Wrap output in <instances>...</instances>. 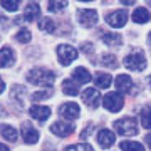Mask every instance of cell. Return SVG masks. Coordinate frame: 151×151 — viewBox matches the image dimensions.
<instances>
[{"instance_id": "obj_1", "label": "cell", "mask_w": 151, "mask_h": 151, "mask_svg": "<svg viewBox=\"0 0 151 151\" xmlns=\"http://www.w3.org/2000/svg\"><path fill=\"white\" fill-rule=\"evenodd\" d=\"M27 79H29V82H32V84H35V86L49 87V86L54 84L55 74L52 72V70L45 69V67H35V69H32L27 74Z\"/></svg>"}, {"instance_id": "obj_2", "label": "cell", "mask_w": 151, "mask_h": 151, "mask_svg": "<svg viewBox=\"0 0 151 151\" xmlns=\"http://www.w3.org/2000/svg\"><path fill=\"white\" fill-rule=\"evenodd\" d=\"M114 129L123 136H134L138 134V124H136L134 118H121L118 121H114Z\"/></svg>"}, {"instance_id": "obj_3", "label": "cell", "mask_w": 151, "mask_h": 151, "mask_svg": "<svg viewBox=\"0 0 151 151\" xmlns=\"http://www.w3.org/2000/svg\"><path fill=\"white\" fill-rule=\"evenodd\" d=\"M124 67H128L129 70H134V72H139L146 67V57L143 52L136 50V52H131L129 55L124 57Z\"/></svg>"}, {"instance_id": "obj_4", "label": "cell", "mask_w": 151, "mask_h": 151, "mask_svg": "<svg viewBox=\"0 0 151 151\" xmlns=\"http://www.w3.org/2000/svg\"><path fill=\"white\" fill-rule=\"evenodd\" d=\"M103 106L108 109V111H111V113H118V111L123 109L124 99L119 92H108V94L103 97Z\"/></svg>"}, {"instance_id": "obj_5", "label": "cell", "mask_w": 151, "mask_h": 151, "mask_svg": "<svg viewBox=\"0 0 151 151\" xmlns=\"http://www.w3.org/2000/svg\"><path fill=\"white\" fill-rule=\"evenodd\" d=\"M57 57H59V62L62 65H69L74 59H77V50L72 45L62 44L57 47Z\"/></svg>"}, {"instance_id": "obj_6", "label": "cell", "mask_w": 151, "mask_h": 151, "mask_svg": "<svg viewBox=\"0 0 151 151\" xmlns=\"http://www.w3.org/2000/svg\"><path fill=\"white\" fill-rule=\"evenodd\" d=\"M126 20H128V12L126 10H114L106 17V22L114 29L124 27V25H126Z\"/></svg>"}, {"instance_id": "obj_7", "label": "cell", "mask_w": 151, "mask_h": 151, "mask_svg": "<svg viewBox=\"0 0 151 151\" xmlns=\"http://www.w3.org/2000/svg\"><path fill=\"white\" fill-rule=\"evenodd\" d=\"M82 101L91 108H97V104L101 101V92H97V89L94 87H87L82 91Z\"/></svg>"}, {"instance_id": "obj_8", "label": "cell", "mask_w": 151, "mask_h": 151, "mask_svg": "<svg viewBox=\"0 0 151 151\" xmlns=\"http://www.w3.org/2000/svg\"><path fill=\"white\" fill-rule=\"evenodd\" d=\"M59 113H60L62 118L72 121V119H76L79 114H81V109H79V106H77L76 103H65L59 108Z\"/></svg>"}, {"instance_id": "obj_9", "label": "cell", "mask_w": 151, "mask_h": 151, "mask_svg": "<svg viewBox=\"0 0 151 151\" xmlns=\"http://www.w3.org/2000/svg\"><path fill=\"white\" fill-rule=\"evenodd\" d=\"M50 133L65 138V136H69L70 133H74V124L64 123V121H57V123H54L52 126H50Z\"/></svg>"}, {"instance_id": "obj_10", "label": "cell", "mask_w": 151, "mask_h": 151, "mask_svg": "<svg viewBox=\"0 0 151 151\" xmlns=\"http://www.w3.org/2000/svg\"><path fill=\"white\" fill-rule=\"evenodd\" d=\"M77 20L84 27H92V25H96V22H97V14L94 10H79Z\"/></svg>"}, {"instance_id": "obj_11", "label": "cell", "mask_w": 151, "mask_h": 151, "mask_svg": "<svg viewBox=\"0 0 151 151\" xmlns=\"http://www.w3.org/2000/svg\"><path fill=\"white\" fill-rule=\"evenodd\" d=\"M22 138L27 145H34L39 141V133L35 128H32L29 123H24L22 124Z\"/></svg>"}, {"instance_id": "obj_12", "label": "cell", "mask_w": 151, "mask_h": 151, "mask_svg": "<svg viewBox=\"0 0 151 151\" xmlns=\"http://www.w3.org/2000/svg\"><path fill=\"white\" fill-rule=\"evenodd\" d=\"M114 141H116V134H114L113 131L101 129L99 133H97V143L103 146V148H109V146H113Z\"/></svg>"}, {"instance_id": "obj_13", "label": "cell", "mask_w": 151, "mask_h": 151, "mask_svg": "<svg viewBox=\"0 0 151 151\" xmlns=\"http://www.w3.org/2000/svg\"><path fill=\"white\" fill-rule=\"evenodd\" d=\"M50 108H47V106H32L30 108V111H29V114L32 116L34 119H37V121H45V119L50 116Z\"/></svg>"}, {"instance_id": "obj_14", "label": "cell", "mask_w": 151, "mask_h": 151, "mask_svg": "<svg viewBox=\"0 0 151 151\" xmlns=\"http://www.w3.org/2000/svg\"><path fill=\"white\" fill-rule=\"evenodd\" d=\"M15 62V54L12 47H4L0 50V67H10Z\"/></svg>"}, {"instance_id": "obj_15", "label": "cell", "mask_w": 151, "mask_h": 151, "mask_svg": "<svg viewBox=\"0 0 151 151\" xmlns=\"http://www.w3.org/2000/svg\"><path fill=\"white\" fill-rule=\"evenodd\" d=\"M131 87H133V81H131V77L129 76H126V74H121L116 77V89H118L119 92H128L131 91Z\"/></svg>"}, {"instance_id": "obj_16", "label": "cell", "mask_w": 151, "mask_h": 151, "mask_svg": "<svg viewBox=\"0 0 151 151\" xmlns=\"http://www.w3.org/2000/svg\"><path fill=\"white\" fill-rule=\"evenodd\" d=\"M39 14H40V7H39V4H35V2H29L27 7H25V12H24V19H25L27 22H34L39 17Z\"/></svg>"}, {"instance_id": "obj_17", "label": "cell", "mask_w": 151, "mask_h": 151, "mask_svg": "<svg viewBox=\"0 0 151 151\" xmlns=\"http://www.w3.org/2000/svg\"><path fill=\"white\" fill-rule=\"evenodd\" d=\"M72 77H74L79 84H86V82L91 81V72H89L86 67H76V69L72 70Z\"/></svg>"}, {"instance_id": "obj_18", "label": "cell", "mask_w": 151, "mask_h": 151, "mask_svg": "<svg viewBox=\"0 0 151 151\" xmlns=\"http://www.w3.org/2000/svg\"><path fill=\"white\" fill-rule=\"evenodd\" d=\"M111 76L106 74V72H97L96 76H94V82H96V86L97 87H101V89H108L109 86H111Z\"/></svg>"}, {"instance_id": "obj_19", "label": "cell", "mask_w": 151, "mask_h": 151, "mask_svg": "<svg viewBox=\"0 0 151 151\" xmlns=\"http://www.w3.org/2000/svg\"><path fill=\"white\" fill-rule=\"evenodd\" d=\"M0 133H2V136H4L7 141H10V143L17 141V138H19L15 128H14V126H9V124H2V126H0Z\"/></svg>"}, {"instance_id": "obj_20", "label": "cell", "mask_w": 151, "mask_h": 151, "mask_svg": "<svg viewBox=\"0 0 151 151\" xmlns=\"http://www.w3.org/2000/svg\"><path fill=\"white\" fill-rule=\"evenodd\" d=\"M103 42L109 47H116V45H121V35L119 34H113V32H104L103 34Z\"/></svg>"}, {"instance_id": "obj_21", "label": "cell", "mask_w": 151, "mask_h": 151, "mask_svg": "<svg viewBox=\"0 0 151 151\" xmlns=\"http://www.w3.org/2000/svg\"><path fill=\"white\" fill-rule=\"evenodd\" d=\"M151 19V14L146 9H136L133 12V22L136 24H146V22H150Z\"/></svg>"}, {"instance_id": "obj_22", "label": "cell", "mask_w": 151, "mask_h": 151, "mask_svg": "<svg viewBox=\"0 0 151 151\" xmlns=\"http://www.w3.org/2000/svg\"><path fill=\"white\" fill-rule=\"evenodd\" d=\"M62 92L67 94V96H76V94H79L77 82L72 81V79H65V81L62 82Z\"/></svg>"}, {"instance_id": "obj_23", "label": "cell", "mask_w": 151, "mask_h": 151, "mask_svg": "<svg viewBox=\"0 0 151 151\" xmlns=\"http://www.w3.org/2000/svg\"><path fill=\"white\" fill-rule=\"evenodd\" d=\"M39 29L42 32H54L55 30V25H54V20L49 19V17H44L42 20L39 22Z\"/></svg>"}, {"instance_id": "obj_24", "label": "cell", "mask_w": 151, "mask_h": 151, "mask_svg": "<svg viewBox=\"0 0 151 151\" xmlns=\"http://www.w3.org/2000/svg\"><path fill=\"white\" fill-rule=\"evenodd\" d=\"M101 64L106 65V67H111V69L119 67V65H118V59H116V55H113V54H104L103 57H101Z\"/></svg>"}, {"instance_id": "obj_25", "label": "cell", "mask_w": 151, "mask_h": 151, "mask_svg": "<svg viewBox=\"0 0 151 151\" xmlns=\"http://www.w3.org/2000/svg\"><path fill=\"white\" fill-rule=\"evenodd\" d=\"M121 150L123 151H145L143 145L136 143V141H123L121 143Z\"/></svg>"}, {"instance_id": "obj_26", "label": "cell", "mask_w": 151, "mask_h": 151, "mask_svg": "<svg viewBox=\"0 0 151 151\" xmlns=\"http://www.w3.org/2000/svg\"><path fill=\"white\" fill-rule=\"evenodd\" d=\"M141 124L146 129H151V109H145L141 113Z\"/></svg>"}, {"instance_id": "obj_27", "label": "cell", "mask_w": 151, "mask_h": 151, "mask_svg": "<svg viewBox=\"0 0 151 151\" xmlns=\"http://www.w3.org/2000/svg\"><path fill=\"white\" fill-rule=\"evenodd\" d=\"M15 39L19 40V42H22V44H27L30 39H32V34L29 32L27 29H22V30H19V34L15 35Z\"/></svg>"}, {"instance_id": "obj_28", "label": "cell", "mask_w": 151, "mask_h": 151, "mask_svg": "<svg viewBox=\"0 0 151 151\" xmlns=\"http://www.w3.org/2000/svg\"><path fill=\"white\" fill-rule=\"evenodd\" d=\"M64 151H94L91 148V145H72V146H67Z\"/></svg>"}, {"instance_id": "obj_29", "label": "cell", "mask_w": 151, "mask_h": 151, "mask_svg": "<svg viewBox=\"0 0 151 151\" xmlns=\"http://www.w3.org/2000/svg\"><path fill=\"white\" fill-rule=\"evenodd\" d=\"M65 2H49L47 4V9L50 12H60L62 9H65Z\"/></svg>"}, {"instance_id": "obj_30", "label": "cell", "mask_w": 151, "mask_h": 151, "mask_svg": "<svg viewBox=\"0 0 151 151\" xmlns=\"http://www.w3.org/2000/svg\"><path fill=\"white\" fill-rule=\"evenodd\" d=\"M52 96V91H37V92H34L32 94V99L34 101H42V99H47V97Z\"/></svg>"}, {"instance_id": "obj_31", "label": "cell", "mask_w": 151, "mask_h": 151, "mask_svg": "<svg viewBox=\"0 0 151 151\" xmlns=\"http://www.w3.org/2000/svg\"><path fill=\"white\" fill-rule=\"evenodd\" d=\"M0 5L4 7L5 10H9V12H15L20 4H19L17 0H12V2H0Z\"/></svg>"}, {"instance_id": "obj_32", "label": "cell", "mask_w": 151, "mask_h": 151, "mask_svg": "<svg viewBox=\"0 0 151 151\" xmlns=\"http://www.w3.org/2000/svg\"><path fill=\"white\" fill-rule=\"evenodd\" d=\"M91 131H92V124H89L87 128H84V131L81 133V139L84 141V139H87L89 136H91Z\"/></svg>"}, {"instance_id": "obj_33", "label": "cell", "mask_w": 151, "mask_h": 151, "mask_svg": "<svg viewBox=\"0 0 151 151\" xmlns=\"http://www.w3.org/2000/svg\"><path fill=\"white\" fill-rule=\"evenodd\" d=\"M82 50H84V52H86V54L89 55V54H92V50H94V47H92L91 44L84 42V44H82Z\"/></svg>"}, {"instance_id": "obj_34", "label": "cell", "mask_w": 151, "mask_h": 151, "mask_svg": "<svg viewBox=\"0 0 151 151\" xmlns=\"http://www.w3.org/2000/svg\"><path fill=\"white\" fill-rule=\"evenodd\" d=\"M5 25H7V19L0 15V27H5Z\"/></svg>"}, {"instance_id": "obj_35", "label": "cell", "mask_w": 151, "mask_h": 151, "mask_svg": "<svg viewBox=\"0 0 151 151\" xmlns=\"http://www.w3.org/2000/svg\"><path fill=\"white\" fill-rule=\"evenodd\" d=\"M5 91V84H4V81H2V77H0V94Z\"/></svg>"}, {"instance_id": "obj_36", "label": "cell", "mask_w": 151, "mask_h": 151, "mask_svg": "<svg viewBox=\"0 0 151 151\" xmlns=\"http://www.w3.org/2000/svg\"><path fill=\"white\" fill-rule=\"evenodd\" d=\"M145 141H146V145H148V146L151 148V134H148V136H146V138H145Z\"/></svg>"}, {"instance_id": "obj_37", "label": "cell", "mask_w": 151, "mask_h": 151, "mask_svg": "<svg viewBox=\"0 0 151 151\" xmlns=\"http://www.w3.org/2000/svg\"><path fill=\"white\" fill-rule=\"evenodd\" d=\"M0 151H9V146H5V145L0 143Z\"/></svg>"}, {"instance_id": "obj_38", "label": "cell", "mask_w": 151, "mask_h": 151, "mask_svg": "<svg viewBox=\"0 0 151 151\" xmlns=\"http://www.w3.org/2000/svg\"><path fill=\"white\" fill-rule=\"evenodd\" d=\"M148 44H150V47H151V32H150V35H148Z\"/></svg>"}, {"instance_id": "obj_39", "label": "cell", "mask_w": 151, "mask_h": 151, "mask_svg": "<svg viewBox=\"0 0 151 151\" xmlns=\"http://www.w3.org/2000/svg\"><path fill=\"white\" fill-rule=\"evenodd\" d=\"M150 84H151V76H150Z\"/></svg>"}]
</instances>
